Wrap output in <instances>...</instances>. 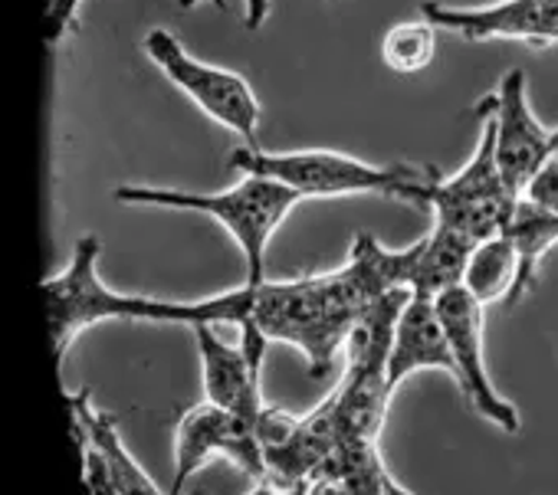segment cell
Instances as JSON below:
<instances>
[{
    "label": "cell",
    "instance_id": "4",
    "mask_svg": "<svg viewBox=\"0 0 558 495\" xmlns=\"http://www.w3.org/2000/svg\"><path fill=\"white\" fill-rule=\"evenodd\" d=\"M424 203L434 210V223L450 226L470 236L473 243L506 233L519 197L509 190L496 164V141H493L489 119H483L480 125V141L470 161L453 177L437 174Z\"/></svg>",
    "mask_w": 558,
    "mask_h": 495
},
{
    "label": "cell",
    "instance_id": "11",
    "mask_svg": "<svg viewBox=\"0 0 558 495\" xmlns=\"http://www.w3.org/2000/svg\"><path fill=\"white\" fill-rule=\"evenodd\" d=\"M194 342L201 355L204 400L256 423L263 400V371H256L240 345H227L214 325H194Z\"/></svg>",
    "mask_w": 558,
    "mask_h": 495
},
{
    "label": "cell",
    "instance_id": "22",
    "mask_svg": "<svg viewBox=\"0 0 558 495\" xmlns=\"http://www.w3.org/2000/svg\"><path fill=\"white\" fill-rule=\"evenodd\" d=\"M381 495H414V492H411L408 485H401V482L388 472V475H385V485H381Z\"/></svg>",
    "mask_w": 558,
    "mask_h": 495
},
{
    "label": "cell",
    "instance_id": "13",
    "mask_svg": "<svg viewBox=\"0 0 558 495\" xmlns=\"http://www.w3.org/2000/svg\"><path fill=\"white\" fill-rule=\"evenodd\" d=\"M473 250H476V243L470 236L434 223V230L417 239V260H414V273L408 286L411 296L434 302L444 293L463 286Z\"/></svg>",
    "mask_w": 558,
    "mask_h": 495
},
{
    "label": "cell",
    "instance_id": "15",
    "mask_svg": "<svg viewBox=\"0 0 558 495\" xmlns=\"http://www.w3.org/2000/svg\"><path fill=\"white\" fill-rule=\"evenodd\" d=\"M515 283H519V253L512 239L499 233L476 243L463 276V289L483 306H489V302H509Z\"/></svg>",
    "mask_w": 558,
    "mask_h": 495
},
{
    "label": "cell",
    "instance_id": "5",
    "mask_svg": "<svg viewBox=\"0 0 558 495\" xmlns=\"http://www.w3.org/2000/svg\"><path fill=\"white\" fill-rule=\"evenodd\" d=\"M142 50L201 112H207V119L243 138V145L259 148V99L240 73L201 63L165 27H151L142 40Z\"/></svg>",
    "mask_w": 558,
    "mask_h": 495
},
{
    "label": "cell",
    "instance_id": "19",
    "mask_svg": "<svg viewBox=\"0 0 558 495\" xmlns=\"http://www.w3.org/2000/svg\"><path fill=\"white\" fill-rule=\"evenodd\" d=\"M83 479H86V492L89 495H119L116 475H112L106 456L96 446L89 453H83Z\"/></svg>",
    "mask_w": 558,
    "mask_h": 495
},
{
    "label": "cell",
    "instance_id": "3",
    "mask_svg": "<svg viewBox=\"0 0 558 495\" xmlns=\"http://www.w3.org/2000/svg\"><path fill=\"white\" fill-rule=\"evenodd\" d=\"M116 203L125 207H161V210H194L217 220L243 250L246 260V283L266 280V246L272 233L303 200L287 184L243 174L233 187L214 194L174 190V187H151V184H119L112 190Z\"/></svg>",
    "mask_w": 558,
    "mask_h": 495
},
{
    "label": "cell",
    "instance_id": "12",
    "mask_svg": "<svg viewBox=\"0 0 558 495\" xmlns=\"http://www.w3.org/2000/svg\"><path fill=\"white\" fill-rule=\"evenodd\" d=\"M417 371H447L453 378V351H450L447 329L437 315V306L430 299L411 296V302L398 319L391 355H388L391 391H398Z\"/></svg>",
    "mask_w": 558,
    "mask_h": 495
},
{
    "label": "cell",
    "instance_id": "9",
    "mask_svg": "<svg viewBox=\"0 0 558 495\" xmlns=\"http://www.w3.org/2000/svg\"><path fill=\"white\" fill-rule=\"evenodd\" d=\"M99 253L102 239L96 233H86L73 246V260L63 273L44 280V296H47V319H50V335H53V351L63 361L70 345L80 338V332L109 322L106 319V296L109 286L99 280Z\"/></svg>",
    "mask_w": 558,
    "mask_h": 495
},
{
    "label": "cell",
    "instance_id": "14",
    "mask_svg": "<svg viewBox=\"0 0 558 495\" xmlns=\"http://www.w3.org/2000/svg\"><path fill=\"white\" fill-rule=\"evenodd\" d=\"M506 236L512 239L515 253H519V283L509 296L506 306H519L538 283V270L542 260L548 257V250L558 243V216L548 210H538L535 203L522 200L512 210V220L506 226Z\"/></svg>",
    "mask_w": 558,
    "mask_h": 495
},
{
    "label": "cell",
    "instance_id": "24",
    "mask_svg": "<svg viewBox=\"0 0 558 495\" xmlns=\"http://www.w3.org/2000/svg\"><path fill=\"white\" fill-rule=\"evenodd\" d=\"M197 4H201V0H178V8H181V11H191V8H197ZM214 4H217V8H220L223 14L230 11V4H227V0H214Z\"/></svg>",
    "mask_w": 558,
    "mask_h": 495
},
{
    "label": "cell",
    "instance_id": "10",
    "mask_svg": "<svg viewBox=\"0 0 558 495\" xmlns=\"http://www.w3.org/2000/svg\"><path fill=\"white\" fill-rule=\"evenodd\" d=\"M424 21L437 30L460 34L463 40H525L535 47L558 44V4L555 0H496L486 8H447L421 4Z\"/></svg>",
    "mask_w": 558,
    "mask_h": 495
},
{
    "label": "cell",
    "instance_id": "17",
    "mask_svg": "<svg viewBox=\"0 0 558 495\" xmlns=\"http://www.w3.org/2000/svg\"><path fill=\"white\" fill-rule=\"evenodd\" d=\"M434 57H437V27L427 21L398 24L381 40V60L401 76L424 73L434 63Z\"/></svg>",
    "mask_w": 558,
    "mask_h": 495
},
{
    "label": "cell",
    "instance_id": "7",
    "mask_svg": "<svg viewBox=\"0 0 558 495\" xmlns=\"http://www.w3.org/2000/svg\"><path fill=\"white\" fill-rule=\"evenodd\" d=\"M437 315L447 329L450 338V351H453V381L460 384L466 404L489 420L493 426H499L502 433H519L522 420L519 410L512 407V400H506L486 371V345H483V302L473 299L463 286L444 293L440 299H434Z\"/></svg>",
    "mask_w": 558,
    "mask_h": 495
},
{
    "label": "cell",
    "instance_id": "1",
    "mask_svg": "<svg viewBox=\"0 0 558 495\" xmlns=\"http://www.w3.org/2000/svg\"><path fill=\"white\" fill-rule=\"evenodd\" d=\"M414 260L417 243L408 250H385L372 233H359L349 260L332 273L243 283L246 319L240 348L263 371L266 345L287 342L303 351L313 378H326L362 312L385 293L411 286Z\"/></svg>",
    "mask_w": 558,
    "mask_h": 495
},
{
    "label": "cell",
    "instance_id": "8",
    "mask_svg": "<svg viewBox=\"0 0 558 495\" xmlns=\"http://www.w3.org/2000/svg\"><path fill=\"white\" fill-rule=\"evenodd\" d=\"M483 119L493 125L496 164L515 197L529 187V181L551 161V132L535 119L529 106V83L522 70H509L496 92L480 106Z\"/></svg>",
    "mask_w": 558,
    "mask_h": 495
},
{
    "label": "cell",
    "instance_id": "21",
    "mask_svg": "<svg viewBox=\"0 0 558 495\" xmlns=\"http://www.w3.org/2000/svg\"><path fill=\"white\" fill-rule=\"evenodd\" d=\"M269 11H272V0H246V21H243V27L250 34L263 30V24L269 21Z\"/></svg>",
    "mask_w": 558,
    "mask_h": 495
},
{
    "label": "cell",
    "instance_id": "18",
    "mask_svg": "<svg viewBox=\"0 0 558 495\" xmlns=\"http://www.w3.org/2000/svg\"><path fill=\"white\" fill-rule=\"evenodd\" d=\"M522 200H529L538 210H548V213L558 216V161L555 158L529 181V187L522 190Z\"/></svg>",
    "mask_w": 558,
    "mask_h": 495
},
{
    "label": "cell",
    "instance_id": "25",
    "mask_svg": "<svg viewBox=\"0 0 558 495\" xmlns=\"http://www.w3.org/2000/svg\"><path fill=\"white\" fill-rule=\"evenodd\" d=\"M551 158L558 161V128L551 132Z\"/></svg>",
    "mask_w": 558,
    "mask_h": 495
},
{
    "label": "cell",
    "instance_id": "23",
    "mask_svg": "<svg viewBox=\"0 0 558 495\" xmlns=\"http://www.w3.org/2000/svg\"><path fill=\"white\" fill-rule=\"evenodd\" d=\"M246 495H287L283 488H276L272 482H256Z\"/></svg>",
    "mask_w": 558,
    "mask_h": 495
},
{
    "label": "cell",
    "instance_id": "20",
    "mask_svg": "<svg viewBox=\"0 0 558 495\" xmlns=\"http://www.w3.org/2000/svg\"><path fill=\"white\" fill-rule=\"evenodd\" d=\"M83 8V0H53L50 11H47V24H44V34H47V44H60L73 24H76V11Z\"/></svg>",
    "mask_w": 558,
    "mask_h": 495
},
{
    "label": "cell",
    "instance_id": "2",
    "mask_svg": "<svg viewBox=\"0 0 558 495\" xmlns=\"http://www.w3.org/2000/svg\"><path fill=\"white\" fill-rule=\"evenodd\" d=\"M227 164L240 174H256L287 184L303 200L319 197H391V200H427V190L437 177L434 168L411 164H372L329 148L303 151H266L240 145L230 151Z\"/></svg>",
    "mask_w": 558,
    "mask_h": 495
},
{
    "label": "cell",
    "instance_id": "6",
    "mask_svg": "<svg viewBox=\"0 0 558 495\" xmlns=\"http://www.w3.org/2000/svg\"><path fill=\"white\" fill-rule=\"evenodd\" d=\"M210 456H223L253 482H266V456L256 436V423L204 400L178 420L171 495H181Z\"/></svg>",
    "mask_w": 558,
    "mask_h": 495
},
{
    "label": "cell",
    "instance_id": "16",
    "mask_svg": "<svg viewBox=\"0 0 558 495\" xmlns=\"http://www.w3.org/2000/svg\"><path fill=\"white\" fill-rule=\"evenodd\" d=\"M89 436H93V446L106 456V462H109V469L116 475L119 495H165L155 485V479L138 466V459L129 453V446L122 443V433H119V423H116L112 413L89 407Z\"/></svg>",
    "mask_w": 558,
    "mask_h": 495
}]
</instances>
